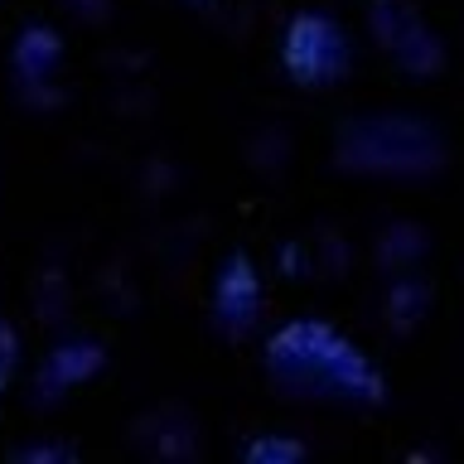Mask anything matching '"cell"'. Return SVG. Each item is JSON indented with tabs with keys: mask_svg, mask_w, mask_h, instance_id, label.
I'll return each instance as SVG.
<instances>
[{
	"mask_svg": "<svg viewBox=\"0 0 464 464\" xmlns=\"http://www.w3.org/2000/svg\"><path fill=\"white\" fill-rule=\"evenodd\" d=\"M14 329L5 324V319H0V392H5V382H10V372H14Z\"/></svg>",
	"mask_w": 464,
	"mask_h": 464,
	"instance_id": "cell-3",
	"label": "cell"
},
{
	"mask_svg": "<svg viewBox=\"0 0 464 464\" xmlns=\"http://www.w3.org/2000/svg\"><path fill=\"white\" fill-rule=\"evenodd\" d=\"M252 319H256V276L252 261L237 252L223 271V285H218V324L227 334H246Z\"/></svg>",
	"mask_w": 464,
	"mask_h": 464,
	"instance_id": "cell-2",
	"label": "cell"
},
{
	"mask_svg": "<svg viewBox=\"0 0 464 464\" xmlns=\"http://www.w3.org/2000/svg\"><path fill=\"white\" fill-rule=\"evenodd\" d=\"M281 58L295 72L300 87H334V78H343V68H348L343 29L334 20H324V14H300L285 34Z\"/></svg>",
	"mask_w": 464,
	"mask_h": 464,
	"instance_id": "cell-1",
	"label": "cell"
}]
</instances>
